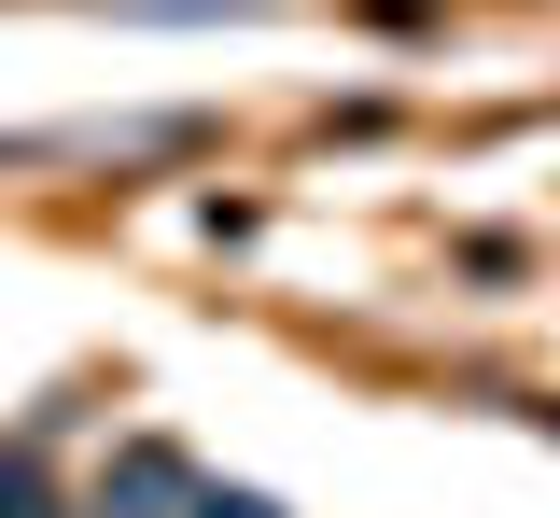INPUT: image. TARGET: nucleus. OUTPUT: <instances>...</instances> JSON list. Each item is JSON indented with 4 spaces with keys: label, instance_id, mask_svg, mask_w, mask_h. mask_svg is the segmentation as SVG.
<instances>
[{
    "label": "nucleus",
    "instance_id": "1",
    "mask_svg": "<svg viewBox=\"0 0 560 518\" xmlns=\"http://www.w3.org/2000/svg\"><path fill=\"white\" fill-rule=\"evenodd\" d=\"M0 518H43V491H28V462H0Z\"/></svg>",
    "mask_w": 560,
    "mask_h": 518
},
{
    "label": "nucleus",
    "instance_id": "2",
    "mask_svg": "<svg viewBox=\"0 0 560 518\" xmlns=\"http://www.w3.org/2000/svg\"><path fill=\"white\" fill-rule=\"evenodd\" d=\"M197 518H267V505H197Z\"/></svg>",
    "mask_w": 560,
    "mask_h": 518
}]
</instances>
